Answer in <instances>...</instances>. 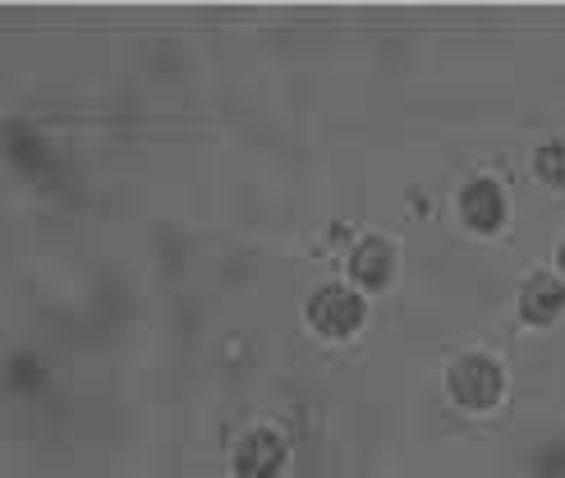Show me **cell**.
Instances as JSON below:
<instances>
[{
	"mask_svg": "<svg viewBox=\"0 0 565 478\" xmlns=\"http://www.w3.org/2000/svg\"><path fill=\"white\" fill-rule=\"evenodd\" d=\"M456 216L469 235H497L511 221V199H505L501 180L492 176H473L456 193Z\"/></svg>",
	"mask_w": 565,
	"mask_h": 478,
	"instance_id": "277c9868",
	"label": "cell"
},
{
	"mask_svg": "<svg viewBox=\"0 0 565 478\" xmlns=\"http://www.w3.org/2000/svg\"><path fill=\"white\" fill-rule=\"evenodd\" d=\"M533 176L552 189H565V138H547V144L533 152Z\"/></svg>",
	"mask_w": 565,
	"mask_h": 478,
	"instance_id": "52a82bcc",
	"label": "cell"
},
{
	"mask_svg": "<svg viewBox=\"0 0 565 478\" xmlns=\"http://www.w3.org/2000/svg\"><path fill=\"white\" fill-rule=\"evenodd\" d=\"M556 272H561V276H565V235H561V240H556Z\"/></svg>",
	"mask_w": 565,
	"mask_h": 478,
	"instance_id": "ba28073f",
	"label": "cell"
},
{
	"mask_svg": "<svg viewBox=\"0 0 565 478\" xmlns=\"http://www.w3.org/2000/svg\"><path fill=\"white\" fill-rule=\"evenodd\" d=\"M290 465V442L271 424H253L231 446V474L235 478H280Z\"/></svg>",
	"mask_w": 565,
	"mask_h": 478,
	"instance_id": "3957f363",
	"label": "cell"
},
{
	"mask_svg": "<svg viewBox=\"0 0 565 478\" xmlns=\"http://www.w3.org/2000/svg\"><path fill=\"white\" fill-rule=\"evenodd\" d=\"M446 396L465 414H488L505 401V369L488 350H460L446 363Z\"/></svg>",
	"mask_w": 565,
	"mask_h": 478,
	"instance_id": "6da1fadb",
	"label": "cell"
},
{
	"mask_svg": "<svg viewBox=\"0 0 565 478\" xmlns=\"http://www.w3.org/2000/svg\"><path fill=\"white\" fill-rule=\"evenodd\" d=\"M515 308L529 327H552L561 314H565V276L561 272H529L515 290Z\"/></svg>",
	"mask_w": 565,
	"mask_h": 478,
	"instance_id": "8992f818",
	"label": "cell"
},
{
	"mask_svg": "<svg viewBox=\"0 0 565 478\" xmlns=\"http://www.w3.org/2000/svg\"><path fill=\"white\" fill-rule=\"evenodd\" d=\"M303 322H308V331H318L322 341H350V336H359V327L369 322V299H363V290H354L350 280H322V286H313V295L303 299Z\"/></svg>",
	"mask_w": 565,
	"mask_h": 478,
	"instance_id": "7a4b0ae2",
	"label": "cell"
},
{
	"mask_svg": "<svg viewBox=\"0 0 565 478\" xmlns=\"http://www.w3.org/2000/svg\"><path fill=\"white\" fill-rule=\"evenodd\" d=\"M395 267H401V248H395L386 235H359L345 253V276L363 295L386 290L395 280Z\"/></svg>",
	"mask_w": 565,
	"mask_h": 478,
	"instance_id": "5b68a950",
	"label": "cell"
}]
</instances>
